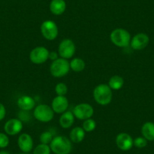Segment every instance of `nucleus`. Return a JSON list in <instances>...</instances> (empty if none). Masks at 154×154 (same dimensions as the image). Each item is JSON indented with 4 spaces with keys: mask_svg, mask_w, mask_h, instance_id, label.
Listing matches in <instances>:
<instances>
[{
    "mask_svg": "<svg viewBox=\"0 0 154 154\" xmlns=\"http://www.w3.org/2000/svg\"><path fill=\"white\" fill-rule=\"evenodd\" d=\"M66 8L64 0H51L50 3V11L55 15H60L65 11Z\"/></svg>",
    "mask_w": 154,
    "mask_h": 154,
    "instance_id": "nucleus-16",
    "label": "nucleus"
},
{
    "mask_svg": "<svg viewBox=\"0 0 154 154\" xmlns=\"http://www.w3.org/2000/svg\"><path fill=\"white\" fill-rule=\"evenodd\" d=\"M69 106V102L65 96H58L54 97L51 103V108L53 111L57 113H63Z\"/></svg>",
    "mask_w": 154,
    "mask_h": 154,
    "instance_id": "nucleus-13",
    "label": "nucleus"
},
{
    "mask_svg": "<svg viewBox=\"0 0 154 154\" xmlns=\"http://www.w3.org/2000/svg\"><path fill=\"white\" fill-rule=\"evenodd\" d=\"M6 114V109L5 106L2 103H0V121H2L5 117Z\"/></svg>",
    "mask_w": 154,
    "mask_h": 154,
    "instance_id": "nucleus-28",
    "label": "nucleus"
},
{
    "mask_svg": "<svg viewBox=\"0 0 154 154\" xmlns=\"http://www.w3.org/2000/svg\"><path fill=\"white\" fill-rule=\"evenodd\" d=\"M73 115L75 117L80 120L90 119L94 113V109L88 103H80L75 106L73 109Z\"/></svg>",
    "mask_w": 154,
    "mask_h": 154,
    "instance_id": "nucleus-8",
    "label": "nucleus"
},
{
    "mask_svg": "<svg viewBox=\"0 0 154 154\" xmlns=\"http://www.w3.org/2000/svg\"><path fill=\"white\" fill-rule=\"evenodd\" d=\"M146 144H147V141L144 137H138L134 139V145L137 148H143L146 146Z\"/></svg>",
    "mask_w": 154,
    "mask_h": 154,
    "instance_id": "nucleus-26",
    "label": "nucleus"
},
{
    "mask_svg": "<svg viewBox=\"0 0 154 154\" xmlns=\"http://www.w3.org/2000/svg\"><path fill=\"white\" fill-rule=\"evenodd\" d=\"M23 128V123L21 120L17 119H11L7 121L4 126L5 133L9 135H15L19 134Z\"/></svg>",
    "mask_w": 154,
    "mask_h": 154,
    "instance_id": "nucleus-12",
    "label": "nucleus"
},
{
    "mask_svg": "<svg viewBox=\"0 0 154 154\" xmlns=\"http://www.w3.org/2000/svg\"><path fill=\"white\" fill-rule=\"evenodd\" d=\"M21 154H26V153H21Z\"/></svg>",
    "mask_w": 154,
    "mask_h": 154,
    "instance_id": "nucleus-31",
    "label": "nucleus"
},
{
    "mask_svg": "<svg viewBox=\"0 0 154 154\" xmlns=\"http://www.w3.org/2000/svg\"><path fill=\"white\" fill-rule=\"evenodd\" d=\"M116 143L118 147L123 151L129 150L134 145L132 137L126 133H120L116 136Z\"/></svg>",
    "mask_w": 154,
    "mask_h": 154,
    "instance_id": "nucleus-10",
    "label": "nucleus"
},
{
    "mask_svg": "<svg viewBox=\"0 0 154 154\" xmlns=\"http://www.w3.org/2000/svg\"><path fill=\"white\" fill-rule=\"evenodd\" d=\"M93 96L98 104L107 105L112 101V89L106 84H100L95 87L93 91Z\"/></svg>",
    "mask_w": 154,
    "mask_h": 154,
    "instance_id": "nucleus-2",
    "label": "nucleus"
},
{
    "mask_svg": "<svg viewBox=\"0 0 154 154\" xmlns=\"http://www.w3.org/2000/svg\"><path fill=\"white\" fill-rule=\"evenodd\" d=\"M69 69L70 66L69 62L66 59L61 57V58H57L51 63L50 66V72L54 77L60 78L66 75L69 72Z\"/></svg>",
    "mask_w": 154,
    "mask_h": 154,
    "instance_id": "nucleus-4",
    "label": "nucleus"
},
{
    "mask_svg": "<svg viewBox=\"0 0 154 154\" xmlns=\"http://www.w3.org/2000/svg\"><path fill=\"white\" fill-rule=\"evenodd\" d=\"M17 103L18 107L23 111L31 110L35 105V100L28 95H23L19 97Z\"/></svg>",
    "mask_w": 154,
    "mask_h": 154,
    "instance_id": "nucleus-15",
    "label": "nucleus"
},
{
    "mask_svg": "<svg viewBox=\"0 0 154 154\" xmlns=\"http://www.w3.org/2000/svg\"><path fill=\"white\" fill-rule=\"evenodd\" d=\"M33 115L38 121L42 122H48L54 117V111L51 106L46 104L38 105L35 108Z\"/></svg>",
    "mask_w": 154,
    "mask_h": 154,
    "instance_id": "nucleus-5",
    "label": "nucleus"
},
{
    "mask_svg": "<svg viewBox=\"0 0 154 154\" xmlns=\"http://www.w3.org/2000/svg\"><path fill=\"white\" fill-rule=\"evenodd\" d=\"M74 116L73 113L70 111H66L62 113L60 116V119H59V123L60 126L63 128H69L72 125L74 122Z\"/></svg>",
    "mask_w": 154,
    "mask_h": 154,
    "instance_id": "nucleus-17",
    "label": "nucleus"
},
{
    "mask_svg": "<svg viewBox=\"0 0 154 154\" xmlns=\"http://www.w3.org/2000/svg\"><path fill=\"white\" fill-rule=\"evenodd\" d=\"M85 131L81 127H75L72 128L69 133V138L73 143H80L85 138Z\"/></svg>",
    "mask_w": 154,
    "mask_h": 154,
    "instance_id": "nucleus-18",
    "label": "nucleus"
},
{
    "mask_svg": "<svg viewBox=\"0 0 154 154\" xmlns=\"http://www.w3.org/2000/svg\"><path fill=\"white\" fill-rule=\"evenodd\" d=\"M41 32L48 40H54L58 35V28L52 20H45L41 25Z\"/></svg>",
    "mask_w": 154,
    "mask_h": 154,
    "instance_id": "nucleus-6",
    "label": "nucleus"
},
{
    "mask_svg": "<svg viewBox=\"0 0 154 154\" xmlns=\"http://www.w3.org/2000/svg\"><path fill=\"white\" fill-rule=\"evenodd\" d=\"M53 136L54 134L52 132L49 131H44L43 133H42L40 135V141L42 143L44 144H48L51 142V140H53Z\"/></svg>",
    "mask_w": 154,
    "mask_h": 154,
    "instance_id": "nucleus-24",
    "label": "nucleus"
},
{
    "mask_svg": "<svg viewBox=\"0 0 154 154\" xmlns=\"http://www.w3.org/2000/svg\"><path fill=\"white\" fill-rule=\"evenodd\" d=\"M49 51L46 48L38 46L33 48L29 54V59L35 64H41L46 61L48 59Z\"/></svg>",
    "mask_w": 154,
    "mask_h": 154,
    "instance_id": "nucleus-9",
    "label": "nucleus"
},
{
    "mask_svg": "<svg viewBox=\"0 0 154 154\" xmlns=\"http://www.w3.org/2000/svg\"><path fill=\"white\" fill-rule=\"evenodd\" d=\"M51 150L55 154H69L72 150V143L64 136H57L50 143Z\"/></svg>",
    "mask_w": 154,
    "mask_h": 154,
    "instance_id": "nucleus-1",
    "label": "nucleus"
},
{
    "mask_svg": "<svg viewBox=\"0 0 154 154\" xmlns=\"http://www.w3.org/2000/svg\"><path fill=\"white\" fill-rule=\"evenodd\" d=\"M51 148L48 144L40 143L35 148L33 154H50L51 153Z\"/></svg>",
    "mask_w": 154,
    "mask_h": 154,
    "instance_id": "nucleus-22",
    "label": "nucleus"
},
{
    "mask_svg": "<svg viewBox=\"0 0 154 154\" xmlns=\"http://www.w3.org/2000/svg\"><path fill=\"white\" fill-rule=\"evenodd\" d=\"M48 58L50 60H51L52 61L57 60L58 58V54H57L56 51H51V52H49V56H48Z\"/></svg>",
    "mask_w": 154,
    "mask_h": 154,
    "instance_id": "nucleus-29",
    "label": "nucleus"
},
{
    "mask_svg": "<svg viewBox=\"0 0 154 154\" xmlns=\"http://www.w3.org/2000/svg\"><path fill=\"white\" fill-rule=\"evenodd\" d=\"M55 92L58 96H64L67 93V86L64 83H58L55 86Z\"/></svg>",
    "mask_w": 154,
    "mask_h": 154,
    "instance_id": "nucleus-25",
    "label": "nucleus"
},
{
    "mask_svg": "<svg viewBox=\"0 0 154 154\" xmlns=\"http://www.w3.org/2000/svg\"><path fill=\"white\" fill-rule=\"evenodd\" d=\"M0 154H10L9 152H7V151H0Z\"/></svg>",
    "mask_w": 154,
    "mask_h": 154,
    "instance_id": "nucleus-30",
    "label": "nucleus"
},
{
    "mask_svg": "<svg viewBox=\"0 0 154 154\" xmlns=\"http://www.w3.org/2000/svg\"><path fill=\"white\" fill-rule=\"evenodd\" d=\"M96 128V122L94 119H85L83 122V126L82 128L85 130V131L86 132H91L93 130H94V128Z\"/></svg>",
    "mask_w": 154,
    "mask_h": 154,
    "instance_id": "nucleus-23",
    "label": "nucleus"
},
{
    "mask_svg": "<svg viewBox=\"0 0 154 154\" xmlns=\"http://www.w3.org/2000/svg\"><path fill=\"white\" fill-rule=\"evenodd\" d=\"M9 144V138L5 133H0V148H5Z\"/></svg>",
    "mask_w": 154,
    "mask_h": 154,
    "instance_id": "nucleus-27",
    "label": "nucleus"
},
{
    "mask_svg": "<svg viewBox=\"0 0 154 154\" xmlns=\"http://www.w3.org/2000/svg\"><path fill=\"white\" fill-rule=\"evenodd\" d=\"M75 51V46L74 42L69 38H65L60 42L58 47L59 55L64 59L71 58Z\"/></svg>",
    "mask_w": 154,
    "mask_h": 154,
    "instance_id": "nucleus-7",
    "label": "nucleus"
},
{
    "mask_svg": "<svg viewBox=\"0 0 154 154\" xmlns=\"http://www.w3.org/2000/svg\"><path fill=\"white\" fill-rule=\"evenodd\" d=\"M69 66L74 72H82L85 69V63L82 59L79 58V57H75L71 60V62L69 63Z\"/></svg>",
    "mask_w": 154,
    "mask_h": 154,
    "instance_id": "nucleus-21",
    "label": "nucleus"
},
{
    "mask_svg": "<svg viewBox=\"0 0 154 154\" xmlns=\"http://www.w3.org/2000/svg\"><path fill=\"white\" fill-rule=\"evenodd\" d=\"M149 38L145 33H138L131 38L130 45L134 50H142L146 48L149 44Z\"/></svg>",
    "mask_w": 154,
    "mask_h": 154,
    "instance_id": "nucleus-11",
    "label": "nucleus"
},
{
    "mask_svg": "<svg viewBox=\"0 0 154 154\" xmlns=\"http://www.w3.org/2000/svg\"><path fill=\"white\" fill-rule=\"evenodd\" d=\"M141 133L143 137L148 140H154V123L146 122L141 128Z\"/></svg>",
    "mask_w": 154,
    "mask_h": 154,
    "instance_id": "nucleus-19",
    "label": "nucleus"
},
{
    "mask_svg": "<svg viewBox=\"0 0 154 154\" xmlns=\"http://www.w3.org/2000/svg\"><path fill=\"white\" fill-rule=\"evenodd\" d=\"M110 40L116 46L125 48L130 45L131 35L125 29L117 28L112 30L110 33Z\"/></svg>",
    "mask_w": 154,
    "mask_h": 154,
    "instance_id": "nucleus-3",
    "label": "nucleus"
},
{
    "mask_svg": "<svg viewBox=\"0 0 154 154\" xmlns=\"http://www.w3.org/2000/svg\"><path fill=\"white\" fill-rule=\"evenodd\" d=\"M124 85V79L119 75H113L109 79V86L112 90H119Z\"/></svg>",
    "mask_w": 154,
    "mask_h": 154,
    "instance_id": "nucleus-20",
    "label": "nucleus"
},
{
    "mask_svg": "<svg viewBox=\"0 0 154 154\" xmlns=\"http://www.w3.org/2000/svg\"><path fill=\"white\" fill-rule=\"evenodd\" d=\"M17 143L20 149L23 152H30L33 147V140L32 137L26 133L20 134L17 140Z\"/></svg>",
    "mask_w": 154,
    "mask_h": 154,
    "instance_id": "nucleus-14",
    "label": "nucleus"
}]
</instances>
